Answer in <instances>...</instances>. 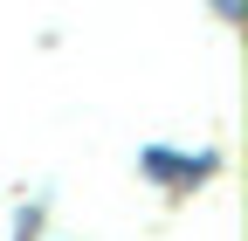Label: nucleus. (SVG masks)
Wrapping results in <instances>:
<instances>
[{
	"instance_id": "f257e3e1",
	"label": "nucleus",
	"mask_w": 248,
	"mask_h": 241,
	"mask_svg": "<svg viewBox=\"0 0 248 241\" xmlns=\"http://www.w3.org/2000/svg\"><path fill=\"white\" fill-rule=\"evenodd\" d=\"M138 166H145L152 179H172V186H193V179L214 172V159H172V152H145Z\"/></svg>"
},
{
	"instance_id": "f03ea898",
	"label": "nucleus",
	"mask_w": 248,
	"mask_h": 241,
	"mask_svg": "<svg viewBox=\"0 0 248 241\" xmlns=\"http://www.w3.org/2000/svg\"><path fill=\"white\" fill-rule=\"evenodd\" d=\"M214 7H221V14H228V21H234V14H241V0H214Z\"/></svg>"
}]
</instances>
